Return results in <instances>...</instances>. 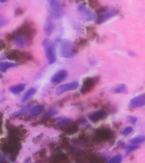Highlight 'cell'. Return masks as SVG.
I'll list each match as a JSON object with an SVG mask.
<instances>
[{
  "instance_id": "1",
  "label": "cell",
  "mask_w": 145,
  "mask_h": 163,
  "mask_svg": "<svg viewBox=\"0 0 145 163\" xmlns=\"http://www.w3.org/2000/svg\"><path fill=\"white\" fill-rule=\"evenodd\" d=\"M47 10L50 16L53 18H61L65 13L64 8L61 2L57 0L48 1L46 5Z\"/></svg>"
},
{
  "instance_id": "22",
  "label": "cell",
  "mask_w": 145,
  "mask_h": 163,
  "mask_svg": "<svg viewBox=\"0 0 145 163\" xmlns=\"http://www.w3.org/2000/svg\"><path fill=\"white\" fill-rule=\"evenodd\" d=\"M71 120L68 118L61 117L57 119V122L59 124H65V123L71 122Z\"/></svg>"
},
{
  "instance_id": "5",
  "label": "cell",
  "mask_w": 145,
  "mask_h": 163,
  "mask_svg": "<svg viewBox=\"0 0 145 163\" xmlns=\"http://www.w3.org/2000/svg\"><path fill=\"white\" fill-rule=\"evenodd\" d=\"M78 13L82 20L87 22H92L96 20L97 16L92 10L83 5H80L78 8Z\"/></svg>"
},
{
  "instance_id": "11",
  "label": "cell",
  "mask_w": 145,
  "mask_h": 163,
  "mask_svg": "<svg viewBox=\"0 0 145 163\" xmlns=\"http://www.w3.org/2000/svg\"><path fill=\"white\" fill-rule=\"evenodd\" d=\"M107 116V113L103 110H99L94 112L93 113L90 114L89 118L91 121L93 122H97L99 120L104 119Z\"/></svg>"
},
{
  "instance_id": "7",
  "label": "cell",
  "mask_w": 145,
  "mask_h": 163,
  "mask_svg": "<svg viewBox=\"0 0 145 163\" xmlns=\"http://www.w3.org/2000/svg\"><path fill=\"white\" fill-rule=\"evenodd\" d=\"M145 106V94L135 97L130 100L129 107L131 108H137Z\"/></svg>"
},
{
  "instance_id": "20",
  "label": "cell",
  "mask_w": 145,
  "mask_h": 163,
  "mask_svg": "<svg viewBox=\"0 0 145 163\" xmlns=\"http://www.w3.org/2000/svg\"><path fill=\"white\" fill-rule=\"evenodd\" d=\"M15 42H16L17 45L20 47L24 46L26 45V43H27V41L21 37H17L15 40Z\"/></svg>"
},
{
  "instance_id": "23",
  "label": "cell",
  "mask_w": 145,
  "mask_h": 163,
  "mask_svg": "<svg viewBox=\"0 0 145 163\" xmlns=\"http://www.w3.org/2000/svg\"><path fill=\"white\" fill-rule=\"evenodd\" d=\"M133 130V127H126L124 129L122 132L123 135L127 136L131 133Z\"/></svg>"
},
{
  "instance_id": "10",
  "label": "cell",
  "mask_w": 145,
  "mask_h": 163,
  "mask_svg": "<svg viewBox=\"0 0 145 163\" xmlns=\"http://www.w3.org/2000/svg\"><path fill=\"white\" fill-rule=\"evenodd\" d=\"M55 25L50 18L46 19L44 25V31L48 36H50L52 34L55 30Z\"/></svg>"
},
{
  "instance_id": "2",
  "label": "cell",
  "mask_w": 145,
  "mask_h": 163,
  "mask_svg": "<svg viewBox=\"0 0 145 163\" xmlns=\"http://www.w3.org/2000/svg\"><path fill=\"white\" fill-rule=\"evenodd\" d=\"M118 13V10L113 7H103L98 10L96 23L98 24H103L113 17Z\"/></svg>"
},
{
  "instance_id": "4",
  "label": "cell",
  "mask_w": 145,
  "mask_h": 163,
  "mask_svg": "<svg viewBox=\"0 0 145 163\" xmlns=\"http://www.w3.org/2000/svg\"><path fill=\"white\" fill-rule=\"evenodd\" d=\"M59 53L61 57L69 58L72 57L74 53V47L71 41L67 39L60 40Z\"/></svg>"
},
{
  "instance_id": "13",
  "label": "cell",
  "mask_w": 145,
  "mask_h": 163,
  "mask_svg": "<svg viewBox=\"0 0 145 163\" xmlns=\"http://www.w3.org/2000/svg\"><path fill=\"white\" fill-rule=\"evenodd\" d=\"M112 92L115 94H127L128 92V88L126 85H119L113 88Z\"/></svg>"
},
{
  "instance_id": "27",
  "label": "cell",
  "mask_w": 145,
  "mask_h": 163,
  "mask_svg": "<svg viewBox=\"0 0 145 163\" xmlns=\"http://www.w3.org/2000/svg\"><path fill=\"white\" fill-rule=\"evenodd\" d=\"M7 2V1H5V0H2V1H0V2L2 3H4L6 2Z\"/></svg>"
},
{
  "instance_id": "24",
  "label": "cell",
  "mask_w": 145,
  "mask_h": 163,
  "mask_svg": "<svg viewBox=\"0 0 145 163\" xmlns=\"http://www.w3.org/2000/svg\"><path fill=\"white\" fill-rule=\"evenodd\" d=\"M58 113V111L56 109L52 108L50 109L48 111L46 114V116L48 117H51L57 114Z\"/></svg>"
},
{
  "instance_id": "3",
  "label": "cell",
  "mask_w": 145,
  "mask_h": 163,
  "mask_svg": "<svg viewBox=\"0 0 145 163\" xmlns=\"http://www.w3.org/2000/svg\"><path fill=\"white\" fill-rule=\"evenodd\" d=\"M42 45L44 50L49 63L50 64L55 63L56 61V56L54 44L49 39L45 38L43 41Z\"/></svg>"
},
{
  "instance_id": "18",
  "label": "cell",
  "mask_w": 145,
  "mask_h": 163,
  "mask_svg": "<svg viewBox=\"0 0 145 163\" xmlns=\"http://www.w3.org/2000/svg\"><path fill=\"white\" fill-rule=\"evenodd\" d=\"M31 107L30 105H27V106L23 107L20 110L13 113V116L17 117V116L26 114L27 113L29 112H30V110H31Z\"/></svg>"
},
{
  "instance_id": "25",
  "label": "cell",
  "mask_w": 145,
  "mask_h": 163,
  "mask_svg": "<svg viewBox=\"0 0 145 163\" xmlns=\"http://www.w3.org/2000/svg\"><path fill=\"white\" fill-rule=\"evenodd\" d=\"M127 120L129 123L134 125L137 121V118L136 117H133V116H128L127 117Z\"/></svg>"
},
{
  "instance_id": "6",
  "label": "cell",
  "mask_w": 145,
  "mask_h": 163,
  "mask_svg": "<svg viewBox=\"0 0 145 163\" xmlns=\"http://www.w3.org/2000/svg\"><path fill=\"white\" fill-rule=\"evenodd\" d=\"M79 85V82L77 81L72 82L70 83L62 85L57 88L56 94L57 96H59L66 92L75 90L78 88Z\"/></svg>"
},
{
  "instance_id": "21",
  "label": "cell",
  "mask_w": 145,
  "mask_h": 163,
  "mask_svg": "<svg viewBox=\"0 0 145 163\" xmlns=\"http://www.w3.org/2000/svg\"><path fill=\"white\" fill-rule=\"evenodd\" d=\"M139 147L138 145H129V146H127V147L126 154L128 155L129 154L130 152H132V151L138 149Z\"/></svg>"
},
{
  "instance_id": "19",
  "label": "cell",
  "mask_w": 145,
  "mask_h": 163,
  "mask_svg": "<svg viewBox=\"0 0 145 163\" xmlns=\"http://www.w3.org/2000/svg\"><path fill=\"white\" fill-rule=\"evenodd\" d=\"M122 160V156L120 154L117 155L110 159L107 163H121Z\"/></svg>"
},
{
  "instance_id": "17",
  "label": "cell",
  "mask_w": 145,
  "mask_h": 163,
  "mask_svg": "<svg viewBox=\"0 0 145 163\" xmlns=\"http://www.w3.org/2000/svg\"><path fill=\"white\" fill-rule=\"evenodd\" d=\"M129 142L133 145L136 144H141L145 142V136L140 135L135 137L134 138L131 139L129 141Z\"/></svg>"
},
{
  "instance_id": "9",
  "label": "cell",
  "mask_w": 145,
  "mask_h": 163,
  "mask_svg": "<svg viewBox=\"0 0 145 163\" xmlns=\"http://www.w3.org/2000/svg\"><path fill=\"white\" fill-rule=\"evenodd\" d=\"M97 77H90L85 79L81 89V93L85 94L90 91L94 86L96 82L97 81Z\"/></svg>"
},
{
  "instance_id": "14",
  "label": "cell",
  "mask_w": 145,
  "mask_h": 163,
  "mask_svg": "<svg viewBox=\"0 0 145 163\" xmlns=\"http://www.w3.org/2000/svg\"><path fill=\"white\" fill-rule=\"evenodd\" d=\"M36 90L35 88H30L25 94L24 96L23 97L21 100L22 102L24 103V102H27L36 93Z\"/></svg>"
},
{
  "instance_id": "8",
  "label": "cell",
  "mask_w": 145,
  "mask_h": 163,
  "mask_svg": "<svg viewBox=\"0 0 145 163\" xmlns=\"http://www.w3.org/2000/svg\"><path fill=\"white\" fill-rule=\"evenodd\" d=\"M68 75V72L65 69L61 70L55 73L51 79V82L54 84H57L64 81Z\"/></svg>"
},
{
  "instance_id": "12",
  "label": "cell",
  "mask_w": 145,
  "mask_h": 163,
  "mask_svg": "<svg viewBox=\"0 0 145 163\" xmlns=\"http://www.w3.org/2000/svg\"><path fill=\"white\" fill-rule=\"evenodd\" d=\"M44 110V107L41 105H36L31 109L30 116L32 117H36L40 114Z\"/></svg>"
},
{
  "instance_id": "16",
  "label": "cell",
  "mask_w": 145,
  "mask_h": 163,
  "mask_svg": "<svg viewBox=\"0 0 145 163\" xmlns=\"http://www.w3.org/2000/svg\"><path fill=\"white\" fill-rule=\"evenodd\" d=\"M17 65L9 62H0V70L3 72H5L9 68L16 66Z\"/></svg>"
},
{
  "instance_id": "26",
  "label": "cell",
  "mask_w": 145,
  "mask_h": 163,
  "mask_svg": "<svg viewBox=\"0 0 145 163\" xmlns=\"http://www.w3.org/2000/svg\"><path fill=\"white\" fill-rule=\"evenodd\" d=\"M5 23H5V21H0V27H2L3 26H4V25L5 24Z\"/></svg>"
},
{
  "instance_id": "15",
  "label": "cell",
  "mask_w": 145,
  "mask_h": 163,
  "mask_svg": "<svg viewBox=\"0 0 145 163\" xmlns=\"http://www.w3.org/2000/svg\"><path fill=\"white\" fill-rule=\"evenodd\" d=\"M26 84H20L15 85V86L11 87L10 88V90L11 91L13 94H18L19 93H21L24 90L26 87Z\"/></svg>"
}]
</instances>
